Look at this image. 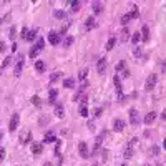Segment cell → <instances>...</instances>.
Returning a JSON list of instances; mask_svg holds the SVG:
<instances>
[{
    "instance_id": "6da1fadb",
    "label": "cell",
    "mask_w": 166,
    "mask_h": 166,
    "mask_svg": "<svg viewBox=\"0 0 166 166\" xmlns=\"http://www.w3.org/2000/svg\"><path fill=\"white\" fill-rule=\"evenodd\" d=\"M133 19H140V13H138V7L135 5V3H131V12L121 17V25H128V23H130V20H133Z\"/></svg>"
},
{
    "instance_id": "7a4b0ae2",
    "label": "cell",
    "mask_w": 166,
    "mask_h": 166,
    "mask_svg": "<svg viewBox=\"0 0 166 166\" xmlns=\"http://www.w3.org/2000/svg\"><path fill=\"white\" fill-rule=\"evenodd\" d=\"M105 131H101L100 135L97 136V141H95V146H93V151L90 153V155H98L100 151H101V143H103V138H105Z\"/></svg>"
},
{
    "instance_id": "3957f363",
    "label": "cell",
    "mask_w": 166,
    "mask_h": 166,
    "mask_svg": "<svg viewBox=\"0 0 166 166\" xmlns=\"http://www.w3.org/2000/svg\"><path fill=\"white\" fill-rule=\"evenodd\" d=\"M140 121H141V118H140L138 110H136V108H131V110H130V123H131L133 126H138V125H140Z\"/></svg>"
},
{
    "instance_id": "277c9868",
    "label": "cell",
    "mask_w": 166,
    "mask_h": 166,
    "mask_svg": "<svg viewBox=\"0 0 166 166\" xmlns=\"http://www.w3.org/2000/svg\"><path fill=\"white\" fill-rule=\"evenodd\" d=\"M156 83H158V75H156V73H151V75L148 77V80H146V85H145V88H146L148 91H151L153 88L156 87Z\"/></svg>"
},
{
    "instance_id": "5b68a950",
    "label": "cell",
    "mask_w": 166,
    "mask_h": 166,
    "mask_svg": "<svg viewBox=\"0 0 166 166\" xmlns=\"http://www.w3.org/2000/svg\"><path fill=\"white\" fill-rule=\"evenodd\" d=\"M113 81H115V90H116V97H118V100L121 101V100H123V87H121V81H120V77H118V75H115V78H113Z\"/></svg>"
},
{
    "instance_id": "8992f818",
    "label": "cell",
    "mask_w": 166,
    "mask_h": 166,
    "mask_svg": "<svg viewBox=\"0 0 166 166\" xmlns=\"http://www.w3.org/2000/svg\"><path fill=\"white\" fill-rule=\"evenodd\" d=\"M19 121H20V115L19 113H13L12 118H10V123H9V130L10 131H15L19 128Z\"/></svg>"
},
{
    "instance_id": "52a82bcc",
    "label": "cell",
    "mask_w": 166,
    "mask_h": 166,
    "mask_svg": "<svg viewBox=\"0 0 166 166\" xmlns=\"http://www.w3.org/2000/svg\"><path fill=\"white\" fill-rule=\"evenodd\" d=\"M78 151H80V156L83 158V159H87L88 156H90V151H88V145L85 143V141H81L78 145Z\"/></svg>"
},
{
    "instance_id": "ba28073f",
    "label": "cell",
    "mask_w": 166,
    "mask_h": 166,
    "mask_svg": "<svg viewBox=\"0 0 166 166\" xmlns=\"http://www.w3.org/2000/svg\"><path fill=\"white\" fill-rule=\"evenodd\" d=\"M83 28H85V32L97 28V20H95V17H88V19L85 20V25H83Z\"/></svg>"
},
{
    "instance_id": "9c48e42d",
    "label": "cell",
    "mask_w": 166,
    "mask_h": 166,
    "mask_svg": "<svg viewBox=\"0 0 166 166\" xmlns=\"http://www.w3.org/2000/svg\"><path fill=\"white\" fill-rule=\"evenodd\" d=\"M30 141H32V133H30L28 130H27V131H22V133H20V143H22V145H27Z\"/></svg>"
},
{
    "instance_id": "30bf717a",
    "label": "cell",
    "mask_w": 166,
    "mask_h": 166,
    "mask_svg": "<svg viewBox=\"0 0 166 166\" xmlns=\"http://www.w3.org/2000/svg\"><path fill=\"white\" fill-rule=\"evenodd\" d=\"M156 116H158L156 111H149V113H146V115H145V118H143V123H145V125H151V123L156 120Z\"/></svg>"
},
{
    "instance_id": "8fae6325",
    "label": "cell",
    "mask_w": 166,
    "mask_h": 166,
    "mask_svg": "<svg viewBox=\"0 0 166 166\" xmlns=\"http://www.w3.org/2000/svg\"><path fill=\"white\" fill-rule=\"evenodd\" d=\"M125 125H126V123H125L121 118H116V120L113 121V130L120 133V131H123V130H125Z\"/></svg>"
},
{
    "instance_id": "7c38bea8",
    "label": "cell",
    "mask_w": 166,
    "mask_h": 166,
    "mask_svg": "<svg viewBox=\"0 0 166 166\" xmlns=\"http://www.w3.org/2000/svg\"><path fill=\"white\" fill-rule=\"evenodd\" d=\"M97 70H98V73H100V75H103V73H105V70H106V58H105V57L98 60Z\"/></svg>"
},
{
    "instance_id": "4fadbf2b",
    "label": "cell",
    "mask_w": 166,
    "mask_h": 166,
    "mask_svg": "<svg viewBox=\"0 0 166 166\" xmlns=\"http://www.w3.org/2000/svg\"><path fill=\"white\" fill-rule=\"evenodd\" d=\"M48 42L52 43V45H58L60 43V33H57V32H50L48 33Z\"/></svg>"
},
{
    "instance_id": "5bb4252c",
    "label": "cell",
    "mask_w": 166,
    "mask_h": 166,
    "mask_svg": "<svg viewBox=\"0 0 166 166\" xmlns=\"http://www.w3.org/2000/svg\"><path fill=\"white\" fill-rule=\"evenodd\" d=\"M140 38L143 40V42H148L149 40V28H148V25H143V28L140 32Z\"/></svg>"
},
{
    "instance_id": "9a60e30c",
    "label": "cell",
    "mask_w": 166,
    "mask_h": 166,
    "mask_svg": "<svg viewBox=\"0 0 166 166\" xmlns=\"http://www.w3.org/2000/svg\"><path fill=\"white\" fill-rule=\"evenodd\" d=\"M57 97H58V91H57L55 88H52V90L48 91V103L50 105H53V103L57 101Z\"/></svg>"
},
{
    "instance_id": "2e32d148",
    "label": "cell",
    "mask_w": 166,
    "mask_h": 166,
    "mask_svg": "<svg viewBox=\"0 0 166 166\" xmlns=\"http://www.w3.org/2000/svg\"><path fill=\"white\" fill-rule=\"evenodd\" d=\"M91 7H93L95 15H100V13L103 12V3H101V2H93V3H91Z\"/></svg>"
},
{
    "instance_id": "e0dca14e",
    "label": "cell",
    "mask_w": 166,
    "mask_h": 166,
    "mask_svg": "<svg viewBox=\"0 0 166 166\" xmlns=\"http://www.w3.org/2000/svg\"><path fill=\"white\" fill-rule=\"evenodd\" d=\"M22 68H23V57L17 62V65H15V70H13V73H15V77H20V73H22Z\"/></svg>"
},
{
    "instance_id": "ac0fdd59",
    "label": "cell",
    "mask_w": 166,
    "mask_h": 166,
    "mask_svg": "<svg viewBox=\"0 0 166 166\" xmlns=\"http://www.w3.org/2000/svg\"><path fill=\"white\" fill-rule=\"evenodd\" d=\"M42 151H43V145L42 143H33L32 145V153L33 155H40Z\"/></svg>"
},
{
    "instance_id": "d6986e66",
    "label": "cell",
    "mask_w": 166,
    "mask_h": 166,
    "mask_svg": "<svg viewBox=\"0 0 166 166\" xmlns=\"http://www.w3.org/2000/svg\"><path fill=\"white\" fill-rule=\"evenodd\" d=\"M55 116L57 118L65 116V108H63V105H57V106H55Z\"/></svg>"
},
{
    "instance_id": "ffe728a7",
    "label": "cell",
    "mask_w": 166,
    "mask_h": 166,
    "mask_svg": "<svg viewBox=\"0 0 166 166\" xmlns=\"http://www.w3.org/2000/svg\"><path fill=\"white\" fill-rule=\"evenodd\" d=\"M35 70H37V73H43L45 71V63L42 60H37L35 62Z\"/></svg>"
},
{
    "instance_id": "44dd1931",
    "label": "cell",
    "mask_w": 166,
    "mask_h": 166,
    "mask_svg": "<svg viewBox=\"0 0 166 166\" xmlns=\"http://www.w3.org/2000/svg\"><path fill=\"white\" fill-rule=\"evenodd\" d=\"M120 40H121V42H128V40H130V30H128V28H123V30H121Z\"/></svg>"
},
{
    "instance_id": "7402d4cb",
    "label": "cell",
    "mask_w": 166,
    "mask_h": 166,
    "mask_svg": "<svg viewBox=\"0 0 166 166\" xmlns=\"http://www.w3.org/2000/svg\"><path fill=\"white\" fill-rule=\"evenodd\" d=\"M63 87H65V88H75V78L63 80Z\"/></svg>"
},
{
    "instance_id": "603a6c76",
    "label": "cell",
    "mask_w": 166,
    "mask_h": 166,
    "mask_svg": "<svg viewBox=\"0 0 166 166\" xmlns=\"http://www.w3.org/2000/svg\"><path fill=\"white\" fill-rule=\"evenodd\" d=\"M159 151H161V148L156 146V145H153V146L149 148V156H158V155H159Z\"/></svg>"
},
{
    "instance_id": "cb8c5ba5",
    "label": "cell",
    "mask_w": 166,
    "mask_h": 166,
    "mask_svg": "<svg viewBox=\"0 0 166 166\" xmlns=\"http://www.w3.org/2000/svg\"><path fill=\"white\" fill-rule=\"evenodd\" d=\"M115 45H116V38H115V37H111V38L108 40V43H106V47H105V48H106L108 52H110V50H113V48H115Z\"/></svg>"
},
{
    "instance_id": "d4e9b609",
    "label": "cell",
    "mask_w": 166,
    "mask_h": 166,
    "mask_svg": "<svg viewBox=\"0 0 166 166\" xmlns=\"http://www.w3.org/2000/svg\"><path fill=\"white\" fill-rule=\"evenodd\" d=\"M55 17L58 20H67V12L65 10H57L55 12Z\"/></svg>"
},
{
    "instance_id": "484cf974",
    "label": "cell",
    "mask_w": 166,
    "mask_h": 166,
    "mask_svg": "<svg viewBox=\"0 0 166 166\" xmlns=\"http://www.w3.org/2000/svg\"><path fill=\"white\" fill-rule=\"evenodd\" d=\"M53 141H57V138L53 133H47L45 135V140H43V143H53Z\"/></svg>"
},
{
    "instance_id": "4316f807",
    "label": "cell",
    "mask_w": 166,
    "mask_h": 166,
    "mask_svg": "<svg viewBox=\"0 0 166 166\" xmlns=\"http://www.w3.org/2000/svg\"><path fill=\"white\" fill-rule=\"evenodd\" d=\"M37 38V30H28V33H27V38L28 42H33V40Z\"/></svg>"
},
{
    "instance_id": "83f0119b",
    "label": "cell",
    "mask_w": 166,
    "mask_h": 166,
    "mask_svg": "<svg viewBox=\"0 0 166 166\" xmlns=\"http://www.w3.org/2000/svg\"><path fill=\"white\" fill-rule=\"evenodd\" d=\"M123 156L126 158V159H128V158H131V156H133V148H131V146H128V145H126L125 151H123Z\"/></svg>"
},
{
    "instance_id": "f1b7e54d",
    "label": "cell",
    "mask_w": 166,
    "mask_h": 166,
    "mask_svg": "<svg viewBox=\"0 0 166 166\" xmlns=\"http://www.w3.org/2000/svg\"><path fill=\"white\" fill-rule=\"evenodd\" d=\"M133 55H135L136 58H140V57L143 55V50H141V47H138V45H135V47H133Z\"/></svg>"
},
{
    "instance_id": "f546056e",
    "label": "cell",
    "mask_w": 166,
    "mask_h": 166,
    "mask_svg": "<svg viewBox=\"0 0 166 166\" xmlns=\"http://www.w3.org/2000/svg\"><path fill=\"white\" fill-rule=\"evenodd\" d=\"M140 40H141V38H140V32H135V33L131 35V43H133V45H136Z\"/></svg>"
},
{
    "instance_id": "4dcf8cb0",
    "label": "cell",
    "mask_w": 166,
    "mask_h": 166,
    "mask_svg": "<svg viewBox=\"0 0 166 166\" xmlns=\"http://www.w3.org/2000/svg\"><path fill=\"white\" fill-rule=\"evenodd\" d=\"M70 5H71V10L73 12H77V10H80V7H81V2H70Z\"/></svg>"
},
{
    "instance_id": "1f68e13d",
    "label": "cell",
    "mask_w": 166,
    "mask_h": 166,
    "mask_svg": "<svg viewBox=\"0 0 166 166\" xmlns=\"http://www.w3.org/2000/svg\"><path fill=\"white\" fill-rule=\"evenodd\" d=\"M87 75H88V70H87V68H83V70H80V73H78V78L85 81V80H87Z\"/></svg>"
},
{
    "instance_id": "d6a6232c",
    "label": "cell",
    "mask_w": 166,
    "mask_h": 166,
    "mask_svg": "<svg viewBox=\"0 0 166 166\" xmlns=\"http://www.w3.org/2000/svg\"><path fill=\"white\" fill-rule=\"evenodd\" d=\"M125 67H126V63H125V60H121V62H120V63L116 65V73L123 71V70H125Z\"/></svg>"
},
{
    "instance_id": "836d02e7",
    "label": "cell",
    "mask_w": 166,
    "mask_h": 166,
    "mask_svg": "<svg viewBox=\"0 0 166 166\" xmlns=\"http://www.w3.org/2000/svg\"><path fill=\"white\" fill-rule=\"evenodd\" d=\"M35 48L38 50V52H42V50H43V38H38V40H37V43H35Z\"/></svg>"
},
{
    "instance_id": "e575fe53",
    "label": "cell",
    "mask_w": 166,
    "mask_h": 166,
    "mask_svg": "<svg viewBox=\"0 0 166 166\" xmlns=\"http://www.w3.org/2000/svg\"><path fill=\"white\" fill-rule=\"evenodd\" d=\"M60 75H62L60 71H55V73H53V75L50 77V83H55V81H57V80L60 78Z\"/></svg>"
},
{
    "instance_id": "d590c367",
    "label": "cell",
    "mask_w": 166,
    "mask_h": 166,
    "mask_svg": "<svg viewBox=\"0 0 166 166\" xmlns=\"http://www.w3.org/2000/svg\"><path fill=\"white\" fill-rule=\"evenodd\" d=\"M80 115H81V116H85V118L90 115V113H88V108L85 106V105H81V108H80Z\"/></svg>"
},
{
    "instance_id": "8d00e7d4",
    "label": "cell",
    "mask_w": 166,
    "mask_h": 166,
    "mask_svg": "<svg viewBox=\"0 0 166 166\" xmlns=\"http://www.w3.org/2000/svg\"><path fill=\"white\" fill-rule=\"evenodd\" d=\"M71 43H73V37H67L65 42H63V47H70Z\"/></svg>"
},
{
    "instance_id": "74e56055",
    "label": "cell",
    "mask_w": 166,
    "mask_h": 166,
    "mask_svg": "<svg viewBox=\"0 0 166 166\" xmlns=\"http://www.w3.org/2000/svg\"><path fill=\"white\" fill-rule=\"evenodd\" d=\"M32 103H33L35 106H40V98L37 97V95H33V97H32Z\"/></svg>"
},
{
    "instance_id": "f35d334b",
    "label": "cell",
    "mask_w": 166,
    "mask_h": 166,
    "mask_svg": "<svg viewBox=\"0 0 166 166\" xmlns=\"http://www.w3.org/2000/svg\"><path fill=\"white\" fill-rule=\"evenodd\" d=\"M40 52L37 48H35V47H33V48L30 50V57H32V58H37V55H38Z\"/></svg>"
},
{
    "instance_id": "ab89813d",
    "label": "cell",
    "mask_w": 166,
    "mask_h": 166,
    "mask_svg": "<svg viewBox=\"0 0 166 166\" xmlns=\"http://www.w3.org/2000/svg\"><path fill=\"white\" fill-rule=\"evenodd\" d=\"M27 33H28V30L23 27V28H22V32H20V37H22V40H25V38H27Z\"/></svg>"
},
{
    "instance_id": "60d3db41",
    "label": "cell",
    "mask_w": 166,
    "mask_h": 166,
    "mask_svg": "<svg viewBox=\"0 0 166 166\" xmlns=\"http://www.w3.org/2000/svg\"><path fill=\"white\" fill-rule=\"evenodd\" d=\"M10 62H12V57H7V58L3 60V63H2V67H3V68H5V67H9V65H10Z\"/></svg>"
},
{
    "instance_id": "b9f144b4",
    "label": "cell",
    "mask_w": 166,
    "mask_h": 166,
    "mask_svg": "<svg viewBox=\"0 0 166 166\" xmlns=\"http://www.w3.org/2000/svg\"><path fill=\"white\" fill-rule=\"evenodd\" d=\"M5 153H7V151H5V148H0V161H3V159H5Z\"/></svg>"
},
{
    "instance_id": "7bdbcfd3",
    "label": "cell",
    "mask_w": 166,
    "mask_h": 166,
    "mask_svg": "<svg viewBox=\"0 0 166 166\" xmlns=\"http://www.w3.org/2000/svg\"><path fill=\"white\" fill-rule=\"evenodd\" d=\"M9 37H10V38H13V37H15V27H10V30H9Z\"/></svg>"
},
{
    "instance_id": "ee69618b",
    "label": "cell",
    "mask_w": 166,
    "mask_h": 166,
    "mask_svg": "<svg viewBox=\"0 0 166 166\" xmlns=\"http://www.w3.org/2000/svg\"><path fill=\"white\" fill-rule=\"evenodd\" d=\"M101 113H103V110H101V108H95V116H97V118L101 116Z\"/></svg>"
},
{
    "instance_id": "f6af8a7d",
    "label": "cell",
    "mask_w": 166,
    "mask_h": 166,
    "mask_svg": "<svg viewBox=\"0 0 166 166\" xmlns=\"http://www.w3.org/2000/svg\"><path fill=\"white\" fill-rule=\"evenodd\" d=\"M121 73H123V78H128L130 77V70H123Z\"/></svg>"
},
{
    "instance_id": "bcb514c9",
    "label": "cell",
    "mask_w": 166,
    "mask_h": 166,
    "mask_svg": "<svg viewBox=\"0 0 166 166\" xmlns=\"http://www.w3.org/2000/svg\"><path fill=\"white\" fill-rule=\"evenodd\" d=\"M5 48H7V47H5V43H3V42H0V53H2V52H5Z\"/></svg>"
},
{
    "instance_id": "7dc6e473",
    "label": "cell",
    "mask_w": 166,
    "mask_h": 166,
    "mask_svg": "<svg viewBox=\"0 0 166 166\" xmlns=\"http://www.w3.org/2000/svg\"><path fill=\"white\" fill-rule=\"evenodd\" d=\"M87 126H88V130H93V128H95V125H93V121H88Z\"/></svg>"
},
{
    "instance_id": "c3c4849f",
    "label": "cell",
    "mask_w": 166,
    "mask_h": 166,
    "mask_svg": "<svg viewBox=\"0 0 166 166\" xmlns=\"http://www.w3.org/2000/svg\"><path fill=\"white\" fill-rule=\"evenodd\" d=\"M43 166H52V165H50V163H45V165H43Z\"/></svg>"
},
{
    "instance_id": "681fc988",
    "label": "cell",
    "mask_w": 166,
    "mask_h": 166,
    "mask_svg": "<svg viewBox=\"0 0 166 166\" xmlns=\"http://www.w3.org/2000/svg\"><path fill=\"white\" fill-rule=\"evenodd\" d=\"M0 141H2V131H0Z\"/></svg>"
},
{
    "instance_id": "f907efd6",
    "label": "cell",
    "mask_w": 166,
    "mask_h": 166,
    "mask_svg": "<svg viewBox=\"0 0 166 166\" xmlns=\"http://www.w3.org/2000/svg\"><path fill=\"white\" fill-rule=\"evenodd\" d=\"M91 166H98V165H97V163H95V165H91Z\"/></svg>"
},
{
    "instance_id": "816d5d0a",
    "label": "cell",
    "mask_w": 166,
    "mask_h": 166,
    "mask_svg": "<svg viewBox=\"0 0 166 166\" xmlns=\"http://www.w3.org/2000/svg\"><path fill=\"white\" fill-rule=\"evenodd\" d=\"M156 166H163V165H156Z\"/></svg>"
},
{
    "instance_id": "f5cc1de1",
    "label": "cell",
    "mask_w": 166,
    "mask_h": 166,
    "mask_svg": "<svg viewBox=\"0 0 166 166\" xmlns=\"http://www.w3.org/2000/svg\"><path fill=\"white\" fill-rule=\"evenodd\" d=\"M0 23H2V19H0Z\"/></svg>"
},
{
    "instance_id": "db71d44e",
    "label": "cell",
    "mask_w": 166,
    "mask_h": 166,
    "mask_svg": "<svg viewBox=\"0 0 166 166\" xmlns=\"http://www.w3.org/2000/svg\"><path fill=\"white\" fill-rule=\"evenodd\" d=\"M121 166H126V165H121Z\"/></svg>"
}]
</instances>
